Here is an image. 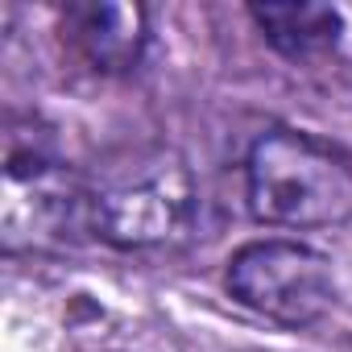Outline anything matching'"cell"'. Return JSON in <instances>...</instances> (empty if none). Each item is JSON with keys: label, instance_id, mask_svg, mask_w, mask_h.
Masks as SVG:
<instances>
[{"label": "cell", "instance_id": "obj_1", "mask_svg": "<svg viewBox=\"0 0 352 352\" xmlns=\"http://www.w3.org/2000/svg\"><path fill=\"white\" fill-rule=\"evenodd\" d=\"M253 220L270 228H336L352 220V157L302 129H270L245 162Z\"/></svg>", "mask_w": 352, "mask_h": 352}, {"label": "cell", "instance_id": "obj_2", "mask_svg": "<svg viewBox=\"0 0 352 352\" xmlns=\"http://www.w3.org/2000/svg\"><path fill=\"white\" fill-rule=\"evenodd\" d=\"M224 286L245 311L282 327H311L336 298L327 257L302 241H253L236 249Z\"/></svg>", "mask_w": 352, "mask_h": 352}, {"label": "cell", "instance_id": "obj_3", "mask_svg": "<svg viewBox=\"0 0 352 352\" xmlns=\"http://www.w3.org/2000/svg\"><path fill=\"white\" fill-rule=\"evenodd\" d=\"M195 179L170 162L153 166L133 183H116L91 199V232L112 249H157L179 241L195 220Z\"/></svg>", "mask_w": 352, "mask_h": 352}, {"label": "cell", "instance_id": "obj_4", "mask_svg": "<svg viewBox=\"0 0 352 352\" xmlns=\"http://www.w3.org/2000/svg\"><path fill=\"white\" fill-rule=\"evenodd\" d=\"M63 34L91 71L129 75L149 46V13L141 5H120V0L71 5L63 13Z\"/></svg>", "mask_w": 352, "mask_h": 352}, {"label": "cell", "instance_id": "obj_5", "mask_svg": "<svg viewBox=\"0 0 352 352\" xmlns=\"http://www.w3.org/2000/svg\"><path fill=\"white\" fill-rule=\"evenodd\" d=\"M253 25L265 34V42L286 54V58H315L327 54L340 42V13L331 5L315 0H274V5H253L249 9Z\"/></svg>", "mask_w": 352, "mask_h": 352}]
</instances>
